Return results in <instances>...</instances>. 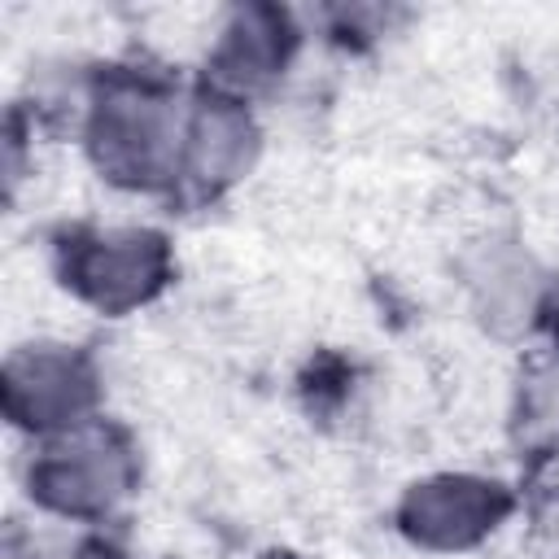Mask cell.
I'll return each mask as SVG.
<instances>
[{"instance_id":"obj_1","label":"cell","mask_w":559,"mask_h":559,"mask_svg":"<svg viewBox=\"0 0 559 559\" xmlns=\"http://www.w3.org/2000/svg\"><path fill=\"white\" fill-rule=\"evenodd\" d=\"M127 467H122V450H114L109 441L83 432L57 450H48V459L39 463V472H31V485L39 489V498L57 511H100L122 493Z\"/></svg>"},{"instance_id":"obj_4","label":"cell","mask_w":559,"mask_h":559,"mask_svg":"<svg viewBox=\"0 0 559 559\" xmlns=\"http://www.w3.org/2000/svg\"><path fill=\"white\" fill-rule=\"evenodd\" d=\"M485 485H467V480H445V485H428L424 493H415L411 502V520L424 533H445V542H463L467 533H476L485 520H493V498L480 493Z\"/></svg>"},{"instance_id":"obj_3","label":"cell","mask_w":559,"mask_h":559,"mask_svg":"<svg viewBox=\"0 0 559 559\" xmlns=\"http://www.w3.org/2000/svg\"><path fill=\"white\" fill-rule=\"evenodd\" d=\"M157 240L131 231V236H100L87 249L74 253L70 280L100 306H127L144 297V288L157 275Z\"/></svg>"},{"instance_id":"obj_2","label":"cell","mask_w":559,"mask_h":559,"mask_svg":"<svg viewBox=\"0 0 559 559\" xmlns=\"http://www.w3.org/2000/svg\"><path fill=\"white\" fill-rule=\"evenodd\" d=\"M4 393L17 424H66V415H74L87 397V376L66 354H17L9 358Z\"/></svg>"}]
</instances>
